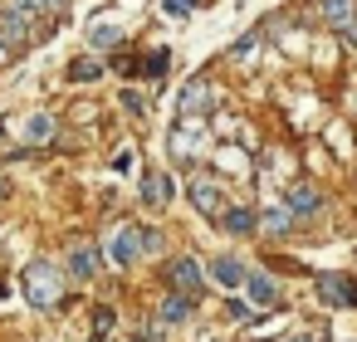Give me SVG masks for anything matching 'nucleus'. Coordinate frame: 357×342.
<instances>
[{
  "instance_id": "7",
  "label": "nucleus",
  "mask_w": 357,
  "mask_h": 342,
  "mask_svg": "<svg viewBox=\"0 0 357 342\" xmlns=\"http://www.w3.org/2000/svg\"><path fill=\"white\" fill-rule=\"evenodd\" d=\"M191 205H196L201 215H220V210H225V196H220V186H215V181L191 176Z\"/></svg>"
},
{
  "instance_id": "9",
  "label": "nucleus",
  "mask_w": 357,
  "mask_h": 342,
  "mask_svg": "<svg viewBox=\"0 0 357 342\" xmlns=\"http://www.w3.org/2000/svg\"><path fill=\"white\" fill-rule=\"evenodd\" d=\"M211 279H215L220 288H240V283H245V264H240L235 254H215V259H211Z\"/></svg>"
},
{
  "instance_id": "5",
  "label": "nucleus",
  "mask_w": 357,
  "mask_h": 342,
  "mask_svg": "<svg viewBox=\"0 0 357 342\" xmlns=\"http://www.w3.org/2000/svg\"><path fill=\"white\" fill-rule=\"evenodd\" d=\"M108 254H113V264H118V269H128V264L142 254V230H137V225H118V230H113Z\"/></svg>"
},
{
  "instance_id": "19",
  "label": "nucleus",
  "mask_w": 357,
  "mask_h": 342,
  "mask_svg": "<svg viewBox=\"0 0 357 342\" xmlns=\"http://www.w3.org/2000/svg\"><path fill=\"white\" fill-rule=\"evenodd\" d=\"M118 40H123L118 25H98V30H89V45H93V49H113Z\"/></svg>"
},
{
  "instance_id": "22",
  "label": "nucleus",
  "mask_w": 357,
  "mask_h": 342,
  "mask_svg": "<svg viewBox=\"0 0 357 342\" xmlns=\"http://www.w3.org/2000/svg\"><path fill=\"white\" fill-rule=\"evenodd\" d=\"M162 10L181 20V15H191V10H196V0H162Z\"/></svg>"
},
{
  "instance_id": "23",
  "label": "nucleus",
  "mask_w": 357,
  "mask_h": 342,
  "mask_svg": "<svg viewBox=\"0 0 357 342\" xmlns=\"http://www.w3.org/2000/svg\"><path fill=\"white\" fill-rule=\"evenodd\" d=\"M123 108H128L132 118H142V113H147V103H142V98H137L132 88H123Z\"/></svg>"
},
{
  "instance_id": "15",
  "label": "nucleus",
  "mask_w": 357,
  "mask_h": 342,
  "mask_svg": "<svg viewBox=\"0 0 357 342\" xmlns=\"http://www.w3.org/2000/svg\"><path fill=\"white\" fill-rule=\"evenodd\" d=\"M191 308H196L191 293H167V303H162V322H186Z\"/></svg>"
},
{
  "instance_id": "11",
  "label": "nucleus",
  "mask_w": 357,
  "mask_h": 342,
  "mask_svg": "<svg viewBox=\"0 0 357 342\" xmlns=\"http://www.w3.org/2000/svg\"><path fill=\"white\" fill-rule=\"evenodd\" d=\"M318 10H323V20H328L333 30H347V25L357 20V6H352V0H318Z\"/></svg>"
},
{
  "instance_id": "14",
  "label": "nucleus",
  "mask_w": 357,
  "mask_h": 342,
  "mask_svg": "<svg viewBox=\"0 0 357 342\" xmlns=\"http://www.w3.org/2000/svg\"><path fill=\"white\" fill-rule=\"evenodd\" d=\"M255 225H259V230H264L269 240H279V235H284V230L294 225V215H289V205H269V210H264V215H259Z\"/></svg>"
},
{
  "instance_id": "3",
  "label": "nucleus",
  "mask_w": 357,
  "mask_h": 342,
  "mask_svg": "<svg viewBox=\"0 0 357 342\" xmlns=\"http://www.w3.org/2000/svg\"><path fill=\"white\" fill-rule=\"evenodd\" d=\"M318 303H328V308H357V279H347V274H323V279H318Z\"/></svg>"
},
{
  "instance_id": "21",
  "label": "nucleus",
  "mask_w": 357,
  "mask_h": 342,
  "mask_svg": "<svg viewBox=\"0 0 357 342\" xmlns=\"http://www.w3.org/2000/svg\"><path fill=\"white\" fill-rule=\"evenodd\" d=\"M113 332V308H98L93 313V337H108Z\"/></svg>"
},
{
  "instance_id": "24",
  "label": "nucleus",
  "mask_w": 357,
  "mask_h": 342,
  "mask_svg": "<svg viewBox=\"0 0 357 342\" xmlns=\"http://www.w3.org/2000/svg\"><path fill=\"white\" fill-rule=\"evenodd\" d=\"M132 162H137V152H132V147H123V152H118V162H113V166H118V171H128V166H132Z\"/></svg>"
},
{
  "instance_id": "1",
  "label": "nucleus",
  "mask_w": 357,
  "mask_h": 342,
  "mask_svg": "<svg viewBox=\"0 0 357 342\" xmlns=\"http://www.w3.org/2000/svg\"><path fill=\"white\" fill-rule=\"evenodd\" d=\"M20 283H25L30 308H54V303L64 298V274H59V264H50V259H35Z\"/></svg>"
},
{
  "instance_id": "25",
  "label": "nucleus",
  "mask_w": 357,
  "mask_h": 342,
  "mask_svg": "<svg viewBox=\"0 0 357 342\" xmlns=\"http://www.w3.org/2000/svg\"><path fill=\"white\" fill-rule=\"evenodd\" d=\"M337 35H342V40H347V45H352V49H357V20H352V25H347V30H337Z\"/></svg>"
},
{
  "instance_id": "4",
  "label": "nucleus",
  "mask_w": 357,
  "mask_h": 342,
  "mask_svg": "<svg viewBox=\"0 0 357 342\" xmlns=\"http://www.w3.org/2000/svg\"><path fill=\"white\" fill-rule=\"evenodd\" d=\"M167 283H172V293H201V283H206V274H201V264L191 259V254H181V259H172L167 264Z\"/></svg>"
},
{
  "instance_id": "12",
  "label": "nucleus",
  "mask_w": 357,
  "mask_h": 342,
  "mask_svg": "<svg viewBox=\"0 0 357 342\" xmlns=\"http://www.w3.org/2000/svg\"><path fill=\"white\" fill-rule=\"evenodd\" d=\"M284 205H289V215H313V210L323 205V196H318L313 186H294V191L284 196Z\"/></svg>"
},
{
  "instance_id": "10",
  "label": "nucleus",
  "mask_w": 357,
  "mask_h": 342,
  "mask_svg": "<svg viewBox=\"0 0 357 342\" xmlns=\"http://www.w3.org/2000/svg\"><path fill=\"white\" fill-rule=\"evenodd\" d=\"M245 293H250V303H259V308L279 303V283H274L269 274H245Z\"/></svg>"
},
{
  "instance_id": "20",
  "label": "nucleus",
  "mask_w": 357,
  "mask_h": 342,
  "mask_svg": "<svg viewBox=\"0 0 357 342\" xmlns=\"http://www.w3.org/2000/svg\"><path fill=\"white\" fill-rule=\"evenodd\" d=\"M167 64H172V54H167V49H157V54H147V59H142L132 74H147V79H157V74H167Z\"/></svg>"
},
{
  "instance_id": "26",
  "label": "nucleus",
  "mask_w": 357,
  "mask_h": 342,
  "mask_svg": "<svg viewBox=\"0 0 357 342\" xmlns=\"http://www.w3.org/2000/svg\"><path fill=\"white\" fill-rule=\"evenodd\" d=\"M6 59H10V45H6V40H0V64H6Z\"/></svg>"
},
{
  "instance_id": "17",
  "label": "nucleus",
  "mask_w": 357,
  "mask_h": 342,
  "mask_svg": "<svg viewBox=\"0 0 357 342\" xmlns=\"http://www.w3.org/2000/svg\"><path fill=\"white\" fill-rule=\"evenodd\" d=\"M93 79H103V64H98V59L84 54V59L69 64V84H93Z\"/></svg>"
},
{
  "instance_id": "13",
  "label": "nucleus",
  "mask_w": 357,
  "mask_h": 342,
  "mask_svg": "<svg viewBox=\"0 0 357 342\" xmlns=\"http://www.w3.org/2000/svg\"><path fill=\"white\" fill-rule=\"evenodd\" d=\"M69 274H74V279H93V274H98V249H93V244H74Z\"/></svg>"
},
{
  "instance_id": "6",
  "label": "nucleus",
  "mask_w": 357,
  "mask_h": 342,
  "mask_svg": "<svg viewBox=\"0 0 357 342\" xmlns=\"http://www.w3.org/2000/svg\"><path fill=\"white\" fill-rule=\"evenodd\" d=\"M172 196H176V176H172V171H162V166L142 171V201H147V205H167Z\"/></svg>"
},
{
  "instance_id": "2",
  "label": "nucleus",
  "mask_w": 357,
  "mask_h": 342,
  "mask_svg": "<svg viewBox=\"0 0 357 342\" xmlns=\"http://www.w3.org/2000/svg\"><path fill=\"white\" fill-rule=\"evenodd\" d=\"M215 108V88H211V79H191L186 88H181V98H176V113H181V123H191V118H206Z\"/></svg>"
},
{
  "instance_id": "16",
  "label": "nucleus",
  "mask_w": 357,
  "mask_h": 342,
  "mask_svg": "<svg viewBox=\"0 0 357 342\" xmlns=\"http://www.w3.org/2000/svg\"><path fill=\"white\" fill-rule=\"evenodd\" d=\"M220 225H225L230 235H250V230H255V210H250V205H235V210H220Z\"/></svg>"
},
{
  "instance_id": "27",
  "label": "nucleus",
  "mask_w": 357,
  "mask_h": 342,
  "mask_svg": "<svg viewBox=\"0 0 357 342\" xmlns=\"http://www.w3.org/2000/svg\"><path fill=\"white\" fill-rule=\"evenodd\" d=\"M289 342H313V337H289Z\"/></svg>"
},
{
  "instance_id": "18",
  "label": "nucleus",
  "mask_w": 357,
  "mask_h": 342,
  "mask_svg": "<svg viewBox=\"0 0 357 342\" xmlns=\"http://www.w3.org/2000/svg\"><path fill=\"white\" fill-rule=\"evenodd\" d=\"M25 137H30V142H50V137H54V118H50V113H35V118L25 123Z\"/></svg>"
},
{
  "instance_id": "8",
  "label": "nucleus",
  "mask_w": 357,
  "mask_h": 342,
  "mask_svg": "<svg viewBox=\"0 0 357 342\" xmlns=\"http://www.w3.org/2000/svg\"><path fill=\"white\" fill-rule=\"evenodd\" d=\"M30 30H35V20H30V15H20V10H10V6L0 10V40H6L10 49H20V45L30 40Z\"/></svg>"
}]
</instances>
